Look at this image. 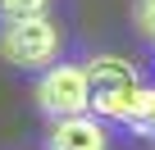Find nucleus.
Wrapping results in <instances>:
<instances>
[{
    "label": "nucleus",
    "mask_w": 155,
    "mask_h": 150,
    "mask_svg": "<svg viewBox=\"0 0 155 150\" xmlns=\"http://www.w3.org/2000/svg\"><path fill=\"white\" fill-rule=\"evenodd\" d=\"M37 105H41V114H46L50 123L91 114L87 64H55V68H46L41 82H37Z\"/></svg>",
    "instance_id": "nucleus-3"
},
{
    "label": "nucleus",
    "mask_w": 155,
    "mask_h": 150,
    "mask_svg": "<svg viewBox=\"0 0 155 150\" xmlns=\"http://www.w3.org/2000/svg\"><path fill=\"white\" fill-rule=\"evenodd\" d=\"M87 82H91V114L96 118H114V123L128 118L132 96L141 91L137 68L123 55H96V59H87Z\"/></svg>",
    "instance_id": "nucleus-1"
},
{
    "label": "nucleus",
    "mask_w": 155,
    "mask_h": 150,
    "mask_svg": "<svg viewBox=\"0 0 155 150\" xmlns=\"http://www.w3.org/2000/svg\"><path fill=\"white\" fill-rule=\"evenodd\" d=\"M132 27L146 41H155V0H137V5H132Z\"/></svg>",
    "instance_id": "nucleus-7"
},
{
    "label": "nucleus",
    "mask_w": 155,
    "mask_h": 150,
    "mask_svg": "<svg viewBox=\"0 0 155 150\" xmlns=\"http://www.w3.org/2000/svg\"><path fill=\"white\" fill-rule=\"evenodd\" d=\"M50 0H0V18L5 23H23V18H46Z\"/></svg>",
    "instance_id": "nucleus-6"
},
{
    "label": "nucleus",
    "mask_w": 155,
    "mask_h": 150,
    "mask_svg": "<svg viewBox=\"0 0 155 150\" xmlns=\"http://www.w3.org/2000/svg\"><path fill=\"white\" fill-rule=\"evenodd\" d=\"M64 46V32L55 18H23V23H5L0 27V59L14 68H55Z\"/></svg>",
    "instance_id": "nucleus-2"
},
{
    "label": "nucleus",
    "mask_w": 155,
    "mask_h": 150,
    "mask_svg": "<svg viewBox=\"0 0 155 150\" xmlns=\"http://www.w3.org/2000/svg\"><path fill=\"white\" fill-rule=\"evenodd\" d=\"M46 150H110L105 123L82 114V118H59L46 132Z\"/></svg>",
    "instance_id": "nucleus-4"
},
{
    "label": "nucleus",
    "mask_w": 155,
    "mask_h": 150,
    "mask_svg": "<svg viewBox=\"0 0 155 150\" xmlns=\"http://www.w3.org/2000/svg\"><path fill=\"white\" fill-rule=\"evenodd\" d=\"M150 141H155V136H150Z\"/></svg>",
    "instance_id": "nucleus-8"
},
{
    "label": "nucleus",
    "mask_w": 155,
    "mask_h": 150,
    "mask_svg": "<svg viewBox=\"0 0 155 150\" xmlns=\"http://www.w3.org/2000/svg\"><path fill=\"white\" fill-rule=\"evenodd\" d=\"M123 127H132L137 136H155V87L141 82V91L132 96V109L123 118Z\"/></svg>",
    "instance_id": "nucleus-5"
}]
</instances>
